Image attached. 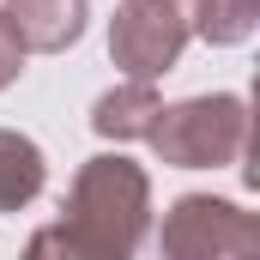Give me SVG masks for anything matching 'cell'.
Returning a JSON list of instances; mask_svg holds the SVG:
<instances>
[{
    "mask_svg": "<svg viewBox=\"0 0 260 260\" xmlns=\"http://www.w3.org/2000/svg\"><path fill=\"white\" fill-rule=\"evenodd\" d=\"M151 230V182L133 157H91L73 176V194L55 230H37L30 248H67V254H133Z\"/></svg>",
    "mask_w": 260,
    "mask_h": 260,
    "instance_id": "6da1fadb",
    "label": "cell"
},
{
    "mask_svg": "<svg viewBox=\"0 0 260 260\" xmlns=\"http://www.w3.org/2000/svg\"><path fill=\"white\" fill-rule=\"evenodd\" d=\"M145 139L176 170H230L248 157V103L236 91L157 103V121L145 127Z\"/></svg>",
    "mask_w": 260,
    "mask_h": 260,
    "instance_id": "7a4b0ae2",
    "label": "cell"
},
{
    "mask_svg": "<svg viewBox=\"0 0 260 260\" xmlns=\"http://www.w3.org/2000/svg\"><path fill=\"white\" fill-rule=\"evenodd\" d=\"M188 6L182 0H121L115 30H109V55L127 79H164L188 49Z\"/></svg>",
    "mask_w": 260,
    "mask_h": 260,
    "instance_id": "3957f363",
    "label": "cell"
},
{
    "mask_svg": "<svg viewBox=\"0 0 260 260\" xmlns=\"http://www.w3.org/2000/svg\"><path fill=\"white\" fill-rule=\"evenodd\" d=\"M164 248L170 254H254L260 248V224L212 194H182L164 218Z\"/></svg>",
    "mask_w": 260,
    "mask_h": 260,
    "instance_id": "277c9868",
    "label": "cell"
},
{
    "mask_svg": "<svg viewBox=\"0 0 260 260\" xmlns=\"http://www.w3.org/2000/svg\"><path fill=\"white\" fill-rule=\"evenodd\" d=\"M6 18L24 43V55H61L85 37V0H6Z\"/></svg>",
    "mask_w": 260,
    "mask_h": 260,
    "instance_id": "5b68a950",
    "label": "cell"
},
{
    "mask_svg": "<svg viewBox=\"0 0 260 260\" xmlns=\"http://www.w3.org/2000/svg\"><path fill=\"white\" fill-rule=\"evenodd\" d=\"M157 91H151V79H127V85H115V91H103L97 97V109H91V127L103 133V139H145V127L157 121Z\"/></svg>",
    "mask_w": 260,
    "mask_h": 260,
    "instance_id": "8992f818",
    "label": "cell"
},
{
    "mask_svg": "<svg viewBox=\"0 0 260 260\" xmlns=\"http://www.w3.org/2000/svg\"><path fill=\"white\" fill-rule=\"evenodd\" d=\"M43 176H49L43 145L24 139V133H12V127H0V212L30 206V200L43 194Z\"/></svg>",
    "mask_w": 260,
    "mask_h": 260,
    "instance_id": "52a82bcc",
    "label": "cell"
},
{
    "mask_svg": "<svg viewBox=\"0 0 260 260\" xmlns=\"http://www.w3.org/2000/svg\"><path fill=\"white\" fill-rule=\"evenodd\" d=\"M188 6V30L206 43H248L260 18V0H182Z\"/></svg>",
    "mask_w": 260,
    "mask_h": 260,
    "instance_id": "ba28073f",
    "label": "cell"
},
{
    "mask_svg": "<svg viewBox=\"0 0 260 260\" xmlns=\"http://www.w3.org/2000/svg\"><path fill=\"white\" fill-rule=\"evenodd\" d=\"M18 73H24V43H18V30H12V18H6V6H0V91H6Z\"/></svg>",
    "mask_w": 260,
    "mask_h": 260,
    "instance_id": "9c48e42d",
    "label": "cell"
}]
</instances>
